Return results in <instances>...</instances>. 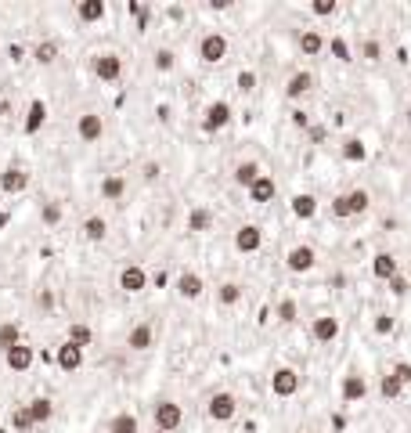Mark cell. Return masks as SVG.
Segmentation results:
<instances>
[{
	"label": "cell",
	"instance_id": "6da1fadb",
	"mask_svg": "<svg viewBox=\"0 0 411 433\" xmlns=\"http://www.w3.org/2000/svg\"><path fill=\"white\" fill-rule=\"evenodd\" d=\"M151 423H156L159 433H173V430H181V423H184V408L177 401L163 397V401H156V408H151Z\"/></svg>",
	"mask_w": 411,
	"mask_h": 433
},
{
	"label": "cell",
	"instance_id": "7a4b0ae2",
	"mask_svg": "<svg viewBox=\"0 0 411 433\" xmlns=\"http://www.w3.org/2000/svg\"><path fill=\"white\" fill-rule=\"evenodd\" d=\"M206 416L213 423H231L238 416V397L231 394V390H216V394L206 401Z\"/></svg>",
	"mask_w": 411,
	"mask_h": 433
},
{
	"label": "cell",
	"instance_id": "3957f363",
	"mask_svg": "<svg viewBox=\"0 0 411 433\" xmlns=\"http://www.w3.org/2000/svg\"><path fill=\"white\" fill-rule=\"evenodd\" d=\"M91 73H94L101 83H119V76H123V58H119L116 51H101V54L91 58Z\"/></svg>",
	"mask_w": 411,
	"mask_h": 433
},
{
	"label": "cell",
	"instance_id": "277c9868",
	"mask_svg": "<svg viewBox=\"0 0 411 433\" xmlns=\"http://www.w3.org/2000/svg\"><path fill=\"white\" fill-rule=\"evenodd\" d=\"M227 51H231V43L224 33H206L199 40V61H206V65H221L227 58Z\"/></svg>",
	"mask_w": 411,
	"mask_h": 433
},
{
	"label": "cell",
	"instance_id": "5b68a950",
	"mask_svg": "<svg viewBox=\"0 0 411 433\" xmlns=\"http://www.w3.org/2000/svg\"><path fill=\"white\" fill-rule=\"evenodd\" d=\"M299 372L292 365H281V368H274V376H271V394L274 397H296L299 394Z\"/></svg>",
	"mask_w": 411,
	"mask_h": 433
},
{
	"label": "cell",
	"instance_id": "8992f818",
	"mask_svg": "<svg viewBox=\"0 0 411 433\" xmlns=\"http://www.w3.org/2000/svg\"><path fill=\"white\" fill-rule=\"evenodd\" d=\"M231 116H234V108H231V101H209L206 105V112H202V130L206 134H216V130H224L227 123H231Z\"/></svg>",
	"mask_w": 411,
	"mask_h": 433
},
{
	"label": "cell",
	"instance_id": "52a82bcc",
	"mask_svg": "<svg viewBox=\"0 0 411 433\" xmlns=\"http://www.w3.org/2000/svg\"><path fill=\"white\" fill-rule=\"evenodd\" d=\"M314 264H317V253H314V246H292L289 253H285V267L292 271V274H307V271H314Z\"/></svg>",
	"mask_w": 411,
	"mask_h": 433
},
{
	"label": "cell",
	"instance_id": "ba28073f",
	"mask_svg": "<svg viewBox=\"0 0 411 433\" xmlns=\"http://www.w3.org/2000/svg\"><path fill=\"white\" fill-rule=\"evenodd\" d=\"M26 188H29V170L26 166L11 163L4 173H0V191H4V195H22Z\"/></svg>",
	"mask_w": 411,
	"mask_h": 433
},
{
	"label": "cell",
	"instance_id": "9c48e42d",
	"mask_svg": "<svg viewBox=\"0 0 411 433\" xmlns=\"http://www.w3.org/2000/svg\"><path fill=\"white\" fill-rule=\"evenodd\" d=\"M234 249L238 253H260L264 249V231H260V224H242L234 231Z\"/></svg>",
	"mask_w": 411,
	"mask_h": 433
},
{
	"label": "cell",
	"instance_id": "30bf717a",
	"mask_svg": "<svg viewBox=\"0 0 411 433\" xmlns=\"http://www.w3.org/2000/svg\"><path fill=\"white\" fill-rule=\"evenodd\" d=\"M33 361H36V351L22 339V343H15L11 351H4V365L11 368V372H29L33 368Z\"/></svg>",
	"mask_w": 411,
	"mask_h": 433
},
{
	"label": "cell",
	"instance_id": "8fae6325",
	"mask_svg": "<svg viewBox=\"0 0 411 433\" xmlns=\"http://www.w3.org/2000/svg\"><path fill=\"white\" fill-rule=\"evenodd\" d=\"M76 134H80L83 145L101 141V138H105V119H101L98 112H83V116L76 119Z\"/></svg>",
	"mask_w": 411,
	"mask_h": 433
},
{
	"label": "cell",
	"instance_id": "7c38bea8",
	"mask_svg": "<svg viewBox=\"0 0 411 433\" xmlns=\"http://www.w3.org/2000/svg\"><path fill=\"white\" fill-rule=\"evenodd\" d=\"M119 289L130 293V296L144 293V289H148V271H144L141 264H126V267L119 271Z\"/></svg>",
	"mask_w": 411,
	"mask_h": 433
},
{
	"label": "cell",
	"instance_id": "4fadbf2b",
	"mask_svg": "<svg viewBox=\"0 0 411 433\" xmlns=\"http://www.w3.org/2000/svg\"><path fill=\"white\" fill-rule=\"evenodd\" d=\"M339 318L336 314H317L314 321H311V336H314V343H336L339 339Z\"/></svg>",
	"mask_w": 411,
	"mask_h": 433
},
{
	"label": "cell",
	"instance_id": "5bb4252c",
	"mask_svg": "<svg viewBox=\"0 0 411 433\" xmlns=\"http://www.w3.org/2000/svg\"><path fill=\"white\" fill-rule=\"evenodd\" d=\"M339 394H343L346 404L364 401V397H368V379H364L361 372H346V376L339 379Z\"/></svg>",
	"mask_w": 411,
	"mask_h": 433
},
{
	"label": "cell",
	"instance_id": "9a60e30c",
	"mask_svg": "<svg viewBox=\"0 0 411 433\" xmlns=\"http://www.w3.org/2000/svg\"><path fill=\"white\" fill-rule=\"evenodd\" d=\"M173 289H177L181 300H199V296L206 293V281H202L199 271H181V274H177V286H173Z\"/></svg>",
	"mask_w": 411,
	"mask_h": 433
},
{
	"label": "cell",
	"instance_id": "2e32d148",
	"mask_svg": "<svg viewBox=\"0 0 411 433\" xmlns=\"http://www.w3.org/2000/svg\"><path fill=\"white\" fill-rule=\"evenodd\" d=\"M311 91H314V73H307V69H296V73L285 80V98H289V101L307 98Z\"/></svg>",
	"mask_w": 411,
	"mask_h": 433
},
{
	"label": "cell",
	"instance_id": "e0dca14e",
	"mask_svg": "<svg viewBox=\"0 0 411 433\" xmlns=\"http://www.w3.org/2000/svg\"><path fill=\"white\" fill-rule=\"evenodd\" d=\"M249 191V203H256V206H267L271 199H274V195H278V184H274V177H271V173H260V177L246 188Z\"/></svg>",
	"mask_w": 411,
	"mask_h": 433
},
{
	"label": "cell",
	"instance_id": "ac0fdd59",
	"mask_svg": "<svg viewBox=\"0 0 411 433\" xmlns=\"http://www.w3.org/2000/svg\"><path fill=\"white\" fill-rule=\"evenodd\" d=\"M43 123H47V101L43 98H33L29 101V108H26V119H22V130L33 138V134H40L43 130Z\"/></svg>",
	"mask_w": 411,
	"mask_h": 433
},
{
	"label": "cell",
	"instance_id": "d6986e66",
	"mask_svg": "<svg viewBox=\"0 0 411 433\" xmlns=\"http://www.w3.org/2000/svg\"><path fill=\"white\" fill-rule=\"evenodd\" d=\"M54 361H58L61 372H80V368H83V351H80L76 343L65 339V343L58 346V351H54Z\"/></svg>",
	"mask_w": 411,
	"mask_h": 433
},
{
	"label": "cell",
	"instance_id": "ffe728a7",
	"mask_svg": "<svg viewBox=\"0 0 411 433\" xmlns=\"http://www.w3.org/2000/svg\"><path fill=\"white\" fill-rule=\"evenodd\" d=\"M151 343H156V329H151L148 321H137L134 329L126 332V346H130V351H137V354H144Z\"/></svg>",
	"mask_w": 411,
	"mask_h": 433
},
{
	"label": "cell",
	"instance_id": "44dd1931",
	"mask_svg": "<svg viewBox=\"0 0 411 433\" xmlns=\"http://www.w3.org/2000/svg\"><path fill=\"white\" fill-rule=\"evenodd\" d=\"M372 274H375L379 281H389L394 274H401V264H397V256L389 253V249H379V253L372 256Z\"/></svg>",
	"mask_w": 411,
	"mask_h": 433
},
{
	"label": "cell",
	"instance_id": "7402d4cb",
	"mask_svg": "<svg viewBox=\"0 0 411 433\" xmlns=\"http://www.w3.org/2000/svg\"><path fill=\"white\" fill-rule=\"evenodd\" d=\"M126 195V177L123 173H105L101 177V199L105 203H123Z\"/></svg>",
	"mask_w": 411,
	"mask_h": 433
},
{
	"label": "cell",
	"instance_id": "603a6c76",
	"mask_svg": "<svg viewBox=\"0 0 411 433\" xmlns=\"http://www.w3.org/2000/svg\"><path fill=\"white\" fill-rule=\"evenodd\" d=\"M289 206H292V216H296V221H314V216H317V199H314L311 191L292 195Z\"/></svg>",
	"mask_w": 411,
	"mask_h": 433
},
{
	"label": "cell",
	"instance_id": "cb8c5ba5",
	"mask_svg": "<svg viewBox=\"0 0 411 433\" xmlns=\"http://www.w3.org/2000/svg\"><path fill=\"white\" fill-rule=\"evenodd\" d=\"M26 411H29L33 426H43V423L54 419V401H51V397H33V401L26 404Z\"/></svg>",
	"mask_w": 411,
	"mask_h": 433
},
{
	"label": "cell",
	"instance_id": "d4e9b609",
	"mask_svg": "<svg viewBox=\"0 0 411 433\" xmlns=\"http://www.w3.org/2000/svg\"><path fill=\"white\" fill-rule=\"evenodd\" d=\"M296 47L307 54V58H317V54L324 51V36H321L317 29H303V33L296 36Z\"/></svg>",
	"mask_w": 411,
	"mask_h": 433
},
{
	"label": "cell",
	"instance_id": "484cf974",
	"mask_svg": "<svg viewBox=\"0 0 411 433\" xmlns=\"http://www.w3.org/2000/svg\"><path fill=\"white\" fill-rule=\"evenodd\" d=\"M80 231H83L87 242H105V238H108V221H105V216H98V213H91Z\"/></svg>",
	"mask_w": 411,
	"mask_h": 433
},
{
	"label": "cell",
	"instance_id": "4316f807",
	"mask_svg": "<svg viewBox=\"0 0 411 433\" xmlns=\"http://www.w3.org/2000/svg\"><path fill=\"white\" fill-rule=\"evenodd\" d=\"M105 15H108L105 0H80V4H76V18L87 22V26H91V22H101Z\"/></svg>",
	"mask_w": 411,
	"mask_h": 433
},
{
	"label": "cell",
	"instance_id": "83f0119b",
	"mask_svg": "<svg viewBox=\"0 0 411 433\" xmlns=\"http://www.w3.org/2000/svg\"><path fill=\"white\" fill-rule=\"evenodd\" d=\"M260 173H264V170H260V163H256V159H246V163H238V166H234L231 181H234L238 188H249V184L260 177Z\"/></svg>",
	"mask_w": 411,
	"mask_h": 433
},
{
	"label": "cell",
	"instance_id": "f1b7e54d",
	"mask_svg": "<svg viewBox=\"0 0 411 433\" xmlns=\"http://www.w3.org/2000/svg\"><path fill=\"white\" fill-rule=\"evenodd\" d=\"M209 228H213V210H206V206L188 210V231H191V235H202V231H209Z\"/></svg>",
	"mask_w": 411,
	"mask_h": 433
},
{
	"label": "cell",
	"instance_id": "f546056e",
	"mask_svg": "<svg viewBox=\"0 0 411 433\" xmlns=\"http://www.w3.org/2000/svg\"><path fill=\"white\" fill-rule=\"evenodd\" d=\"M339 156H343L346 163H364V159H368V145H364L361 138H346V141L339 145Z\"/></svg>",
	"mask_w": 411,
	"mask_h": 433
},
{
	"label": "cell",
	"instance_id": "4dcf8cb0",
	"mask_svg": "<svg viewBox=\"0 0 411 433\" xmlns=\"http://www.w3.org/2000/svg\"><path fill=\"white\" fill-rule=\"evenodd\" d=\"M105 433H141V423H137L134 411H119V416H112Z\"/></svg>",
	"mask_w": 411,
	"mask_h": 433
},
{
	"label": "cell",
	"instance_id": "1f68e13d",
	"mask_svg": "<svg viewBox=\"0 0 411 433\" xmlns=\"http://www.w3.org/2000/svg\"><path fill=\"white\" fill-rule=\"evenodd\" d=\"M65 339H69V343H76L80 351H87V346L94 343V329H91L87 321H73V325H69V336H65Z\"/></svg>",
	"mask_w": 411,
	"mask_h": 433
},
{
	"label": "cell",
	"instance_id": "d6a6232c",
	"mask_svg": "<svg viewBox=\"0 0 411 433\" xmlns=\"http://www.w3.org/2000/svg\"><path fill=\"white\" fill-rule=\"evenodd\" d=\"M58 54H61L58 40H40L36 47H33V61H36V65H51V61H54Z\"/></svg>",
	"mask_w": 411,
	"mask_h": 433
},
{
	"label": "cell",
	"instance_id": "836d02e7",
	"mask_svg": "<svg viewBox=\"0 0 411 433\" xmlns=\"http://www.w3.org/2000/svg\"><path fill=\"white\" fill-rule=\"evenodd\" d=\"M238 300H242V286H238V281H224V286H216V303H221V307H234Z\"/></svg>",
	"mask_w": 411,
	"mask_h": 433
},
{
	"label": "cell",
	"instance_id": "e575fe53",
	"mask_svg": "<svg viewBox=\"0 0 411 433\" xmlns=\"http://www.w3.org/2000/svg\"><path fill=\"white\" fill-rule=\"evenodd\" d=\"M346 206H350V216L368 213V206H372V195H368L364 188H354V191H346Z\"/></svg>",
	"mask_w": 411,
	"mask_h": 433
},
{
	"label": "cell",
	"instance_id": "d590c367",
	"mask_svg": "<svg viewBox=\"0 0 411 433\" xmlns=\"http://www.w3.org/2000/svg\"><path fill=\"white\" fill-rule=\"evenodd\" d=\"M15 343H22V329H18V321H0V351H11Z\"/></svg>",
	"mask_w": 411,
	"mask_h": 433
},
{
	"label": "cell",
	"instance_id": "8d00e7d4",
	"mask_svg": "<svg viewBox=\"0 0 411 433\" xmlns=\"http://www.w3.org/2000/svg\"><path fill=\"white\" fill-rule=\"evenodd\" d=\"M379 394H382L386 401H397V397L404 394V383H401L394 372H386V376L379 379Z\"/></svg>",
	"mask_w": 411,
	"mask_h": 433
},
{
	"label": "cell",
	"instance_id": "74e56055",
	"mask_svg": "<svg viewBox=\"0 0 411 433\" xmlns=\"http://www.w3.org/2000/svg\"><path fill=\"white\" fill-rule=\"evenodd\" d=\"M324 47H329L332 54H336V61H354V51H350V43H346L343 36H332V40H324Z\"/></svg>",
	"mask_w": 411,
	"mask_h": 433
},
{
	"label": "cell",
	"instance_id": "f35d334b",
	"mask_svg": "<svg viewBox=\"0 0 411 433\" xmlns=\"http://www.w3.org/2000/svg\"><path fill=\"white\" fill-rule=\"evenodd\" d=\"M151 65H156V73H173V65H177V54H173L170 47H159L156 54H151Z\"/></svg>",
	"mask_w": 411,
	"mask_h": 433
},
{
	"label": "cell",
	"instance_id": "ab89813d",
	"mask_svg": "<svg viewBox=\"0 0 411 433\" xmlns=\"http://www.w3.org/2000/svg\"><path fill=\"white\" fill-rule=\"evenodd\" d=\"M274 314H278V321H281V325H292V321H296V314H299V307H296V300H292V296H285V300H278V311H274Z\"/></svg>",
	"mask_w": 411,
	"mask_h": 433
},
{
	"label": "cell",
	"instance_id": "60d3db41",
	"mask_svg": "<svg viewBox=\"0 0 411 433\" xmlns=\"http://www.w3.org/2000/svg\"><path fill=\"white\" fill-rule=\"evenodd\" d=\"M61 216H65V213H61L58 203H43V206H40V221L47 224V228H58V224H61Z\"/></svg>",
	"mask_w": 411,
	"mask_h": 433
},
{
	"label": "cell",
	"instance_id": "b9f144b4",
	"mask_svg": "<svg viewBox=\"0 0 411 433\" xmlns=\"http://www.w3.org/2000/svg\"><path fill=\"white\" fill-rule=\"evenodd\" d=\"M11 426H15V433H29V430H33V419H29L26 404H18V408L11 411Z\"/></svg>",
	"mask_w": 411,
	"mask_h": 433
},
{
	"label": "cell",
	"instance_id": "7bdbcfd3",
	"mask_svg": "<svg viewBox=\"0 0 411 433\" xmlns=\"http://www.w3.org/2000/svg\"><path fill=\"white\" fill-rule=\"evenodd\" d=\"M336 11H339L336 0H311V15H317V18H332Z\"/></svg>",
	"mask_w": 411,
	"mask_h": 433
},
{
	"label": "cell",
	"instance_id": "ee69618b",
	"mask_svg": "<svg viewBox=\"0 0 411 433\" xmlns=\"http://www.w3.org/2000/svg\"><path fill=\"white\" fill-rule=\"evenodd\" d=\"M234 83H238V91H242V94H253L260 80H256V73H253V69H242V73H238V80H234Z\"/></svg>",
	"mask_w": 411,
	"mask_h": 433
},
{
	"label": "cell",
	"instance_id": "f6af8a7d",
	"mask_svg": "<svg viewBox=\"0 0 411 433\" xmlns=\"http://www.w3.org/2000/svg\"><path fill=\"white\" fill-rule=\"evenodd\" d=\"M361 58H364V61H379V58H382V43H379V40H364V43H361Z\"/></svg>",
	"mask_w": 411,
	"mask_h": 433
},
{
	"label": "cell",
	"instance_id": "bcb514c9",
	"mask_svg": "<svg viewBox=\"0 0 411 433\" xmlns=\"http://www.w3.org/2000/svg\"><path fill=\"white\" fill-rule=\"evenodd\" d=\"M386 286H389V293H394V296H408V293H411V281H408L404 274H394Z\"/></svg>",
	"mask_w": 411,
	"mask_h": 433
},
{
	"label": "cell",
	"instance_id": "7dc6e473",
	"mask_svg": "<svg viewBox=\"0 0 411 433\" xmlns=\"http://www.w3.org/2000/svg\"><path fill=\"white\" fill-rule=\"evenodd\" d=\"M372 329H375L379 336H389V332H394V318H389V314H375Z\"/></svg>",
	"mask_w": 411,
	"mask_h": 433
},
{
	"label": "cell",
	"instance_id": "c3c4849f",
	"mask_svg": "<svg viewBox=\"0 0 411 433\" xmlns=\"http://www.w3.org/2000/svg\"><path fill=\"white\" fill-rule=\"evenodd\" d=\"M332 216H336V221H346V216H350V206H346V195H336V199H332Z\"/></svg>",
	"mask_w": 411,
	"mask_h": 433
},
{
	"label": "cell",
	"instance_id": "681fc988",
	"mask_svg": "<svg viewBox=\"0 0 411 433\" xmlns=\"http://www.w3.org/2000/svg\"><path fill=\"white\" fill-rule=\"evenodd\" d=\"M389 372H394V376H397V379L408 386V383H411V361H397L394 368H389Z\"/></svg>",
	"mask_w": 411,
	"mask_h": 433
},
{
	"label": "cell",
	"instance_id": "f907efd6",
	"mask_svg": "<svg viewBox=\"0 0 411 433\" xmlns=\"http://www.w3.org/2000/svg\"><path fill=\"white\" fill-rule=\"evenodd\" d=\"M144 181H159V163H144Z\"/></svg>",
	"mask_w": 411,
	"mask_h": 433
},
{
	"label": "cell",
	"instance_id": "816d5d0a",
	"mask_svg": "<svg viewBox=\"0 0 411 433\" xmlns=\"http://www.w3.org/2000/svg\"><path fill=\"white\" fill-rule=\"evenodd\" d=\"M307 123H311V116L303 112V108H296V112H292V126H307Z\"/></svg>",
	"mask_w": 411,
	"mask_h": 433
},
{
	"label": "cell",
	"instance_id": "f5cc1de1",
	"mask_svg": "<svg viewBox=\"0 0 411 433\" xmlns=\"http://www.w3.org/2000/svg\"><path fill=\"white\" fill-rule=\"evenodd\" d=\"M156 433H159V430H156Z\"/></svg>",
	"mask_w": 411,
	"mask_h": 433
}]
</instances>
